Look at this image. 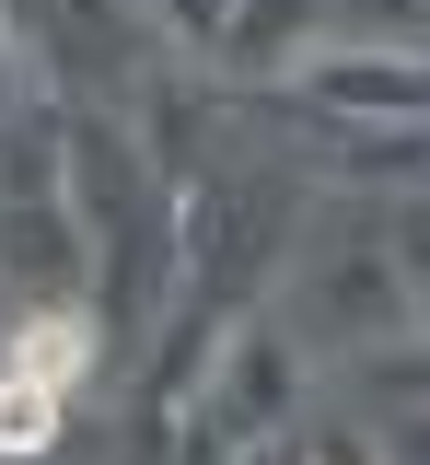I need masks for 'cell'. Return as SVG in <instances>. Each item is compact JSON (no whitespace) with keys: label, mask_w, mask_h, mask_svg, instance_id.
<instances>
[{"label":"cell","mask_w":430,"mask_h":465,"mask_svg":"<svg viewBox=\"0 0 430 465\" xmlns=\"http://www.w3.org/2000/svg\"><path fill=\"white\" fill-rule=\"evenodd\" d=\"M0 372H35V384H59V396H70V384L93 372V326H82V314H35V326L12 338Z\"/></svg>","instance_id":"cell-1"},{"label":"cell","mask_w":430,"mask_h":465,"mask_svg":"<svg viewBox=\"0 0 430 465\" xmlns=\"http://www.w3.org/2000/svg\"><path fill=\"white\" fill-rule=\"evenodd\" d=\"M47 442H59V384L0 372V454H47Z\"/></svg>","instance_id":"cell-2"}]
</instances>
